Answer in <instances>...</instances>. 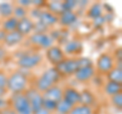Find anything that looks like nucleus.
<instances>
[{"label": "nucleus", "instance_id": "1", "mask_svg": "<svg viewBox=\"0 0 122 114\" xmlns=\"http://www.w3.org/2000/svg\"><path fill=\"white\" fill-rule=\"evenodd\" d=\"M28 86L29 78L26 77V74L21 73L20 70L14 71L7 78L6 90L10 91L12 94L25 93L28 90Z\"/></svg>", "mask_w": 122, "mask_h": 114}, {"label": "nucleus", "instance_id": "2", "mask_svg": "<svg viewBox=\"0 0 122 114\" xmlns=\"http://www.w3.org/2000/svg\"><path fill=\"white\" fill-rule=\"evenodd\" d=\"M61 78L59 73L55 67H50L42 73L36 83V89L43 94L51 87L55 86Z\"/></svg>", "mask_w": 122, "mask_h": 114}, {"label": "nucleus", "instance_id": "3", "mask_svg": "<svg viewBox=\"0 0 122 114\" xmlns=\"http://www.w3.org/2000/svg\"><path fill=\"white\" fill-rule=\"evenodd\" d=\"M10 107L17 114H33L29 100L24 93L12 94L10 98Z\"/></svg>", "mask_w": 122, "mask_h": 114}, {"label": "nucleus", "instance_id": "4", "mask_svg": "<svg viewBox=\"0 0 122 114\" xmlns=\"http://www.w3.org/2000/svg\"><path fill=\"white\" fill-rule=\"evenodd\" d=\"M59 73L60 77H70L81 68V60L78 58H65L63 61L54 66Z\"/></svg>", "mask_w": 122, "mask_h": 114}, {"label": "nucleus", "instance_id": "5", "mask_svg": "<svg viewBox=\"0 0 122 114\" xmlns=\"http://www.w3.org/2000/svg\"><path fill=\"white\" fill-rule=\"evenodd\" d=\"M43 60V56L38 52H30V53H25L18 57L16 64L20 68L25 69H33L37 67Z\"/></svg>", "mask_w": 122, "mask_h": 114}, {"label": "nucleus", "instance_id": "6", "mask_svg": "<svg viewBox=\"0 0 122 114\" xmlns=\"http://www.w3.org/2000/svg\"><path fill=\"white\" fill-rule=\"evenodd\" d=\"M24 94L29 100L33 114L43 108V96H42V93H40L37 89H29Z\"/></svg>", "mask_w": 122, "mask_h": 114}, {"label": "nucleus", "instance_id": "7", "mask_svg": "<svg viewBox=\"0 0 122 114\" xmlns=\"http://www.w3.org/2000/svg\"><path fill=\"white\" fill-rule=\"evenodd\" d=\"M30 41L34 46L46 49V50L53 46V43H54L53 38L47 33H34L30 36Z\"/></svg>", "mask_w": 122, "mask_h": 114}, {"label": "nucleus", "instance_id": "8", "mask_svg": "<svg viewBox=\"0 0 122 114\" xmlns=\"http://www.w3.org/2000/svg\"><path fill=\"white\" fill-rule=\"evenodd\" d=\"M114 67H115V62H114V58L111 54L103 53V54L99 56L96 63V68L98 71L107 74Z\"/></svg>", "mask_w": 122, "mask_h": 114}, {"label": "nucleus", "instance_id": "9", "mask_svg": "<svg viewBox=\"0 0 122 114\" xmlns=\"http://www.w3.org/2000/svg\"><path fill=\"white\" fill-rule=\"evenodd\" d=\"M46 58L52 65L56 66L61 61H63L66 57L62 48L60 46H57V45H53V46H51L50 48H48L46 50Z\"/></svg>", "mask_w": 122, "mask_h": 114}, {"label": "nucleus", "instance_id": "10", "mask_svg": "<svg viewBox=\"0 0 122 114\" xmlns=\"http://www.w3.org/2000/svg\"><path fill=\"white\" fill-rule=\"evenodd\" d=\"M95 74H96V68L94 67V65H90L78 68L73 75L76 81L81 83H86L91 81L95 77Z\"/></svg>", "mask_w": 122, "mask_h": 114}, {"label": "nucleus", "instance_id": "11", "mask_svg": "<svg viewBox=\"0 0 122 114\" xmlns=\"http://www.w3.org/2000/svg\"><path fill=\"white\" fill-rule=\"evenodd\" d=\"M34 29H35V21L29 16L21 18V20H20L17 22L16 31L20 33L22 37L32 35Z\"/></svg>", "mask_w": 122, "mask_h": 114}, {"label": "nucleus", "instance_id": "12", "mask_svg": "<svg viewBox=\"0 0 122 114\" xmlns=\"http://www.w3.org/2000/svg\"><path fill=\"white\" fill-rule=\"evenodd\" d=\"M62 99L72 106L78 105L81 103V92H78V90L72 88V87H66L65 89H63Z\"/></svg>", "mask_w": 122, "mask_h": 114}, {"label": "nucleus", "instance_id": "13", "mask_svg": "<svg viewBox=\"0 0 122 114\" xmlns=\"http://www.w3.org/2000/svg\"><path fill=\"white\" fill-rule=\"evenodd\" d=\"M83 45L81 43V41L79 40H71L67 41L64 48L62 49L64 54H69V55H78L82 52Z\"/></svg>", "mask_w": 122, "mask_h": 114}, {"label": "nucleus", "instance_id": "14", "mask_svg": "<svg viewBox=\"0 0 122 114\" xmlns=\"http://www.w3.org/2000/svg\"><path fill=\"white\" fill-rule=\"evenodd\" d=\"M38 21L42 26H44L46 29H48L58 22V16L48 10H42Z\"/></svg>", "mask_w": 122, "mask_h": 114}, {"label": "nucleus", "instance_id": "15", "mask_svg": "<svg viewBox=\"0 0 122 114\" xmlns=\"http://www.w3.org/2000/svg\"><path fill=\"white\" fill-rule=\"evenodd\" d=\"M43 96V99H48V100H52L58 103L59 101L62 100L63 97V89H61L59 86H53L50 89H48L46 92H44L42 94Z\"/></svg>", "mask_w": 122, "mask_h": 114}, {"label": "nucleus", "instance_id": "16", "mask_svg": "<svg viewBox=\"0 0 122 114\" xmlns=\"http://www.w3.org/2000/svg\"><path fill=\"white\" fill-rule=\"evenodd\" d=\"M24 39H25V37H22L17 31H13L10 33H6V36H5V39L3 41V43L7 47H14L16 45L20 44L24 41Z\"/></svg>", "mask_w": 122, "mask_h": 114}, {"label": "nucleus", "instance_id": "17", "mask_svg": "<svg viewBox=\"0 0 122 114\" xmlns=\"http://www.w3.org/2000/svg\"><path fill=\"white\" fill-rule=\"evenodd\" d=\"M77 20V14L74 11H63L58 16V22L63 26H69L73 25Z\"/></svg>", "mask_w": 122, "mask_h": 114}, {"label": "nucleus", "instance_id": "18", "mask_svg": "<svg viewBox=\"0 0 122 114\" xmlns=\"http://www.w3.org/2000/svg\"><path fill=\"white\" fill-rule=\"evenodd\" d=\"M18 21L14 16L7 17L5 20H3L1 24V30H3L5 33H10L13 31H16V26H17Z\"/></svg>", "mask_w": 122, "mask_h": 114}, {"label": "nucleus", "instance_id": "19", "mask_svg": "<svg viewBox=\"0 0 122 114\" xmlns=\"http://www.w3.org/2000/svg\"><path fill=\"white\" fill-rule=\"evenodd\" d=\"M121 90H122L121 83H114V82L108 81L105 83V86H104L105 93L108 95V96H110V97H112V96H114V95H117V94L121 93Z\"/></svg>", "mask_w": 122, "mask_h": 114}, {"label": "nucleus", "instance_id": "20", "mask_svg": "<svg viewBox=\"0 0 122 114\" xmlns=\"http://www.w3.org/2000/svg\"><path fill=\"white\" fill-rule=\"evenodd\" d=\"M96 102V96L90 90H83L81 92V105L91 106Z\"/></svg>", "mask_w": 122, "mask_h": 114}, {"label": "nucleus", "instance_id": "21", "mask_svg": "<svg viewBox=\"0 0 122 114\" xmlns=\"http://www.w3.org/2000/svg\"><path fill=\"white\" fill-rule=\"evenodd\" d=\"M13 8L14 5L10 2H2L0 3V16L3 20H5L7 17L12 16L13 13Z\"/></svg>", "mask_w": 122, "mask_h": 114}, {"label": "nucleus", "instance_id": "22", "mask_svg": "<svg viewBox=\"0 0 122 114\" xmlns=\"http://www.w3.org/2000/svg\"><path fill=\"white\" fill-rule=\"evenodd\" d=\"M72 108H73V106L62 99V100L57 103L55 112H56V114H69Z\"/></svg>", "mask_w": 122, "mask_h": 114}, {"label": "nucleus", "instance_id": "23", "mask_svg": "<svg viewBox=\"0 0 122 114\" xmlns=\"http://www.w3.org/2000/svg\"><path fill=\"white\" fill-rule=\"evenodd\" d=\"M107 78H108V81H110V82L121 83H122V70L115 66L113 69H111L107 73Z\"/></svg>", "mask_w": 122, "mask_h": 114}, {"label": "nucleus", "instance_id": "24", "mask_svg": "<svg viewBox=\"0 0 122 114\" xmlns=\"http://www.w3.org/2000/svg\"><path fill=\"white\" fill-rule=\"evenodd\" d=\"M48 11H50L55 16H60L64 11L63 2L61 1H51L48 3Z\"/></svg>", "mask_w": 122, "mask_h": 114}, {"label": "nucleus", "instance_id": "25", "mask_svg": "<svg viewBox=\"0 0 122 114\" xmlns=\"http://www.w3.org/2000/svg\"><path fill=\"white\" fill-rule=\"evenodd\" d=\"M102 14H103V5L101 3H95V4L91 6V8L87 11V16H90L93 20L101 16Z\"/></svg>", "mask_w": 122, "mask_h": 114}, {"label": "nucleus", "instance_id": "26", "mask_svg": "<svg viewBox=\"0 0 122 114\" xmlns=\"http://www.w3.org/2000/svg\"><path fill=\"white\" fill-rule=\"evenodd\" d=\"M69 114H93V109L90 106L78 104L73 106V108L71 109Z\"/></svg>", "mask_w": 122, "mask_h": 114}, {"label": "nucleus", "instance_id": "27", "mask_svg": "<svg viewBox=\"0 0 122 114\" xmlns=\"http://www.w3.org/2000/svg\"><path fill=\"white\" fill-rule=\"evenodd\" d=\"M12 16H14L17 21H20L21 18L29 16V10L20 5H16V6H14V8H13Z\"/></svg>", "mask_w": 122, "mask_h": 114}, {"label": "nucleus", "instance_id": "28", "mask_svg": "<svg viewBox=\"0 0 122 114\" xmlns=\"http://www.w3.org/2000/svg\"><path fill=\"white\" fill-rule=\"evenodd\" d=\"M56 106L57 103L52 100H48V99H43V108L45 110H47L49 112H55V109H56Z\"/></svg>", "mask_w": 122, "mask_h": 114}, {"label": "nucleus", "instance_id": "29", "mask_svg": "<svg viewBox=\"0 0 122 114\" xmlns=\"http://www.w3.org/2000/svg\"><path fill=\"white\" fill-rule=\"evenodd\" d=\"M111 102L112 104L117 108H121L122 107V94L119 93L117 95H114V96L111 97Z\"/></svg>", "mask_w": 122, "mask_h": 114}, {"label": "nucleus", "instance_id": "30", "mask_svg": "<svg viewBox=\"0 0 122 114\" xmlns=\"http://www.w3.org/2000/svg\"><path fill=\"white\" fill-rule=\"evenodd\" d=\"M7 74L5 73V71L0 70V89H6L7 85Z\"/></svg>", "mask_w": 122, "mask_h": 114}, {"label": "nucleus", "instance_id": "31", "mask_svg": "<svg viewBox=\"0 0 122 114\" xmlns=\"http://www.w3.org/2000/svg\"><path fill=\"white\" fill-rule=\"evenodd\" d=\"M104 22H105V16H99V17L94 20V24L96 26H101Z\"/></svg>", "mask_w": 122, "mask_h": 114}, {"label": "nucleus", "instance_id": "32", "mask_svg": "<svg viewBox=\"0 0 122 114\" xmlns=\"http://www.w3.org/2000/svg\"><path fill=\"white\" fill-rule=\"evenodd\" d=\"M0 114H17V113L15 112L14 110L10 107V106H8V107L0 110Z\"/></svg>", "mask_w": 122, "mask_h": 114}, {"label": "nucleus", "instance_id": "33", "mask_svg": "<svg viewBox=\"0 0 122 114\" xmlns=\"http://www.w3.org/2000/svg\"><path fill=\"white\" fill-rule=\"evenodd\" d=\"M18 5L25 7V8H28L29 6L32 5V2L28 1V0H20V1H18Z\"/></svg>", "mask_w": 122, "mask_h": 114}, {"label": "nucleus", "instance_id": "34", "mask_svg": "<svg viewBox=\"0 0 122 114\" xmlns=\"http://www.w3.org/2000/svg\"><path fill=\"white\" fill-rule=\"evenodd\" d=\"M6 57V50L2 46H0V63L5 59Z\"/></svg>", "mask_w": 122, "mask_h": 114}, {"label": "nucleus", "instance_id": "35", "mask_svg": "<svg viewBox=\"0 0 122 114\" xmlns=\"http://www.w3.org/2000/svg\"><path fill=\"white\" fill-rule=\"evenodd\" d=\"M35 114H52V113L49 112V111H47V110H45L44 108H42V109H40L38 112H36Z\"/></svg>", "mask_w": 122, "mask_h": 114}, {"label": "nucleus", "instance_id": "36", "mask_svg": "<svg viewBox=\"0 0 122 114\" xmlns=\"http://www.w3.org/2000/svg\"><path fill=\"white\" fill-rule=\"evenodd\" d=\"M5 36H6V33L3 30H0V41H2V42L4 41Z\"/></svg>", "mask_w": 122, "mask_h": 114}, {"label": "nucleus", "instance_id": "37", "mask_svg": "<svg viewBox=\"0 0 122 114\" xmlns=\"http://www.w3.org/2000/svg\"><path fill=\"white\" fill-rule=\"evenodd\" d=\"M7 93V90L6 89H0V99H3L4 96Z\"/></svg>", "mask_w": 122, "mask_h": 114}]
</instances>
